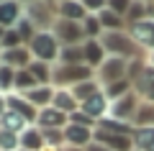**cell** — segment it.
<instances>
[{
	"label": "cell",
	"instance_id": "cell-25",
	"mask_svg": "<svg viewBox=\"0 0 154 151\" xmlns=\"http://www.w3.org/2000/svg\"><path fill=\"white\" fill-rule=\"evenodd\" d=\"M131 80H118V82H110V85H105V97L108 100H118V97L128 95L131 92Z\"/></svg>",
	"mask_w": 154,
	"mask_h": 151
},
{
	"label": "cell",
	"instance_id": "cell-39",
	"mask_svg": "<svg viewBox=\"0 0 154 151\" xmlns=\"http://www.w3.org/2000/svg\"><path fill=\"white\" fill-rule=\"evenodd\" d=\"M62 138H64V131H59V128H44V141H46V143L57 146V143H62Z\"/></svg>",
	"mask_w": 154,
	"mask_h": 151
},
{
	"label": "cell",
	"instance_id": "cell-44",
	"mask_svg": "<svg viewBox=\"0 0 154 151\" xmlns=\"http://www.w3.org/2000/svg\"><path fill=\"white\" fill-rule=\"evenodd\" d=\"M152 67H154V51H152Z\"/></svg>",
	"mask_w": 154,
	"mask_h": 151
},
{
	"label": "cell",
	"instance_id": "cell-50",
	"mask_svg": "<svg viewBox=\"0 0 154 151\" xmlns=\"http://www.w3.org/2000/svg\"><path fill=\"white\" fill-rule=\"evenodd\" d=\"M0 3H3V0H0Z\"/></svg>",
	"mask_w": 154,
	"mask_h": 151
},
{
	"label": "cell",
	"instance_id": "cell-4",
	"mask_svg": "<svg viewBox=\"0 0 154 151\" xmlns=\"http://www.w3.org/2000/svg\"><path fill=\"white\" fill-rule=\"evenodd\" d=\"M85 80H93V67H88V64H62L54 72V82H59V85L75 87Z\"/></svg>",
	"mask_w": 154,
	"mask_h": 151
},
{
	"label": "cell",
	"instance_id": "cell-52",
	"mask_svg": "<svg viewBox=\"0 0 154 151\" xmlns=\"http://www.w3.org/2000/svg\"><path fill=\"white\" fill-rule=\"evenodd\" d=\"M23 151H26V149H23Z\"/></svg>",
	"mask_w": 154,
	"mask_h": 151
},
{
	"label": "cell",
	"instance_id": "cell-37",
	"mask_svg": "<svg viewBox=\"0 0 154 151\" xmlns=\"http://www.w3.org/2000/svg\"><path fill=\"white\" fill-rule=\"evenodd\" d=\"M69 120L75 125H85V128H90V125L95 123V118H90L85 110H75V113H69Z\"/></svg>",
	"mask_w": 154,
	"mask_h": 151
},
{
	"label": "cell",
	"instance_id": "cell-43",
	"mask_svg": "<svg viewBox=\"0 0 154 151\" xmlns=\"http://www.w3.org/2000/svg\"><path fill=\"white\" fill-rule=\"evenodd\" d=\"M5 31H8V28H3V26H0V41H3V36H5Z\"/></svg>",
	"mask_w": 154,
	"mask_h": 151
},
{
	"label": "cell",
	"instance_id": "cell-33",
	"mask_svg": "<svg viewBox=\"0 0 154 151\" xmlns=\"http://www.w3.org/2000/svg\"><path fill=\"white\" fill-rule=\"evenodd\" d=\"M0 44H3V49H18V46H26V41L21 38V33H18L16 28H8Z\"/></svg>",
	"mask_w": 154,
	"mask_h": 151
},
{
	"label": "cell",
	"instance_id": "cell-51",
	"mask_svg": "<svg viewBox=\"0 0 154 151\" xmlns=\"http://www.w3.org/2000/svg\"><path fill=\"white\" fill-rule=\"evenodd\" d=\"M0 67H3V64H0Z\"/></svg>",
	"mask_w": 154,
	"mask_h": 151
},
{
	"label": "cell",
	"instance_id": "cell-40",
	"mask_svg": "<svg viewBox=\"0 0 154 151\" xmlns=\"http://www.w3.org/2000/svg\"><path fill=\"white\" fill-rule=\"evenodd\" d=\"M128 5H131V0H108V8L113 13H118V16H126Z\"/></svg>",
	"mask_w": 154,
	"mask_h": 151
},
{
	"label": "cell",
	"instance_id": "cell-2",
	"mask_svg": "<svg viewBox=\"0 0 154 151\" xmlns=\"http://www.w3.org/2000/svg\"><path fill=\"white\" fill-rule=\"evenodd\" d=\"M100 44H103L105 54H110V56H123V59H128V56L136 54V41L126 31H103Z\"/></svg>",
	"mask_w": 154,
	"mask_h": 151
},
{
	"label": "cell",
	"instance_id": "cell-13",
	"mask_svg": "<svg viewBox=\"0 0 154 151\" xmlns=\"http://www.w3.org/2000/svg\"><path fill=\"white\" fill-rule=\"evenodd\" d=\"M26 97H28V103L36 110H44V108H49L51 100H54V90H51L49 85H38V87H33L31 92H26Z\"/></svg>",
	"mask_w": 154,
	"mask_h": 151
},
{
	"label": "cell",
	"instance_id": "cell-24",
	"mask_svg": "<svg viewBox=\"0 0 154 151\" xmlns=\"http://www.w3.org/2000/svg\"><path fill=\"white\" fill-rule=\"evenodd\" d=\"M98 82L95 80H85V82H80V85H75L72 87V95L80 100V103H85L88 97H93V95H98Z\"/></svg>",
	"mask_w": 154,
	"mask_h": 151
},
{
	"label": "cell",
	"instance_id": "cell-20",
	"mask_svg": "<svg viewBox=\"0 0 154 151\" xmlns=\"http://www.w3.org/2000/svg\"><path fill=\"white\" fill-rule=\"evenodd\" d=\"M59 62H62V64H85L82 44H75V46H62V49H59Z\"/></svg>",
	"mask_w": 154,
	"mask_h": 151
},
{
	"label": "cell",
	"instance_id": "cell-9",
	"mask_svg": "<svg viewBox=\"0 0 154 151\" xmlns=\"http://www.w3.org/2000/svg\"><path fill=\"white\" fill-rule=\"evenodd\" d=\"M82 54L88 67H100L105 62V49L100 44V38H85L82 41Z\"/></svg>",
	"mask_w": 154,
	"mask_h": 151
},
{
	"label": "cell",
	"instance_id": "cell-26",
	"mask_svg": "<svg viewBox=\"0 0 154 151\" xmlns=\"http://www.w3.org/2000/svg\"><path fill=\"white\" fill-rule=\"evenodd\" d=\"M134 120H136V125H141V128H146V125H154V103H141L136 108V115H134Z\"/></svg>",
	"mask_w": 154,
	"mask_h": 151
},
{
	"label": "cell",
	"instance_id": "cell-21",
	"mask_svg": "<svg viewBox=\"0 0 154 151\" xmlns=\"http://www.w3.org/2000/svg\"><path fill=\"white\" fill-rule=\"evenodd\" d=\"M123 21H126L128 26H131V23H139V21H146V0H131V5H128Z\"/></svg>",
	"mask_w": 154,
	"mask_h": 151
},
{
	"label": "cell",
	"instance_id": "cell-28",
	"mask_svg": "<svg viewBox=\"0 0 154 151\" xmlns=\"http://www.w3.org/2000/svg\"><path fill=\"white\" fill-rule=\"evenodd\" d=\"M33 87H38V82H36V77L28 72V67H26V69H16V90L31 92Z\"/></svg>",
	"mask_w": 154,
	"mask_h": 151
},
{
	"label": "cell",
	"instance_id": "cell-10",
	"mask_svg": "<svg viewBox=\"0 0 154 151\" xmlns=\"http://www.w3.org/2000/svg\"><path fill=\"white\" fill-rule=\"evenodd\" d=\"M21 3L18 0H3L0 3V26L3 28H16L21 21Z\"/></svg>",
	"mask_w": 154,
	"mask_h": 151
},
{
	"label": "cell",
	"instance_id": "cell-12",
	"mask_svg": "<svg viewBox=\"0 0 154 151\" xmlns=\"http://www.w3.org/2000/svg\"><path fill=\"white\" fill-rule=\"evenodd\" d=\"M95 138H98L100 146H105V149H116V151H128L131 149L128 136H121V133H108V131L100 128L98 133H95Z\"/></svg>",
	"mask_w": 154,
	"mask_h": 151
},
{
	"label": "cell",
	"instance_id": "cell-27",
	"mask_svg": "<svg viewBox=\"0 0 154 151\" xmlns=\"http://www.w3.org/2000/svg\"><path fill=\"white\" fill-rule=\"evenodd\" d=\"M41 143H44V133H38L36 128H26L23 131V136H21V146L26 151H36V149H41Z\"/></svg>",
	"mask_w": 154,
	"mask_h": 151
},
{
	"label": "cell",
	"instance_id": "cell-5",
	"mask_svg": "<svg viewBox=\"0 0 154 151\" xmlns=\"http://www.w3.org/2000/svg\"><path fill=\"white\" fill-rule=\"evenodd\" d=\"M126 72H128V62L123 59V56L105 59L103 64L98 67V74H100V80H103L105 85H110V82H118V80H128Z\"/></svg>",
	"mask_w": 154,
	"mask_h": 151
},
{
	"label": "cell",
	"instance_id": "cell-34",
	"mask_svg": "<svg viewBox=\"0 0 154 151\" xmlns=\"http://www.w3.org/2000/svg\"><path fill=\"white\" fill-rule=\"evenodd\" d=\"M16 87V69L13 67H0V90H11Z\"/></svg>",
	"mask_w": 154,
	"mask_h": 151
},
{
	"label": "cell",
	"instance_id": "cell-22",
	"mask_svg": "<svg viewBox=\"0 0 154 151\" xmlns=\"http://www.w3.org/2000/svg\"><path fill=\"white\" fill-rule=\"evenodd\" d=\"M28 72L36 77L38 85H49L51 77H54V74H51V69H49V64H46V62H38V59H33L31 64H28Z\"/></svg>",
	"mask_w": 154,
	"mask_h": 151
},
{
	"label": "cell",
	"instance_id": "cell-31",
	"mask_svg": "<svg viewBox=\"0 0 154 151\" xmlns=\"http://www.w3.org/2000/svg\"><path fill=\"white\" fill-rule=\"evenodd\" d=\"M136 146H139V149L152 151V146H154V128H152V125L136 131Z\"/></svg>",
	"mask_w": 154,
	"mask_h": 151
},
{
	"label": "cell",
	"instance_id": "cell-18",
	"mask_svg": "<svg viewBox=\"0 0 154 151\" xmlns=\"http://www.w3.org/2000/svg\"><path fill=\"white\" fill-rule=\"evenodd\" d=\"M98 21H100V26H103V31H123V26H126L123 16L113 13L110 8H103V11L98 13Z\"/></svg>",
	"mask_w": 154,
	"mask_h": 151
},
{
	"label": "cell",
	"instance_id": "cell-15",
	"mask_svg": "<svg viewBox=\"0 0 154 151\" xmlns=\"http://www.w3.org/2000/svg\"><path fill=\"white\" fill-rule=\"evenodd\" d=\"M51 108L62 110V113H75V110H80V100L72 95V90H57L54 100H51Z\"/></svg>",
	"mask_w": 154,
	"mask_h": 151
},
{
	"label": "cell",
	"instance_id": "cell-32",
	"mask_svg": "<svg viewBox=\"0 0 154 151\" xmlns=\"http://www.w3.org/2000/svg\"><path fill=\"white\" fill-rule=\"evenodd\" d=\"M100 128L108 131V133H121V136H128L131 133V125L128 123H118V120H100Z\"/></svg>",
	"mask_w": 154,
	"mask_h": 151
},
{
	"label": "cell",
	"instance_id": "cell-3",
	"mask_svg": "<svg viewBox=\"0 0 154 151\" xmlns=\"http://www.w3.org/2000/svg\"><path fill=\"white\" fill-rule=\"evenodd\" d=\"M54 36L59 41H64V46H75V44H82L85 38V28L80 21H67V18H57L54 21Z\"/></svg>",
	"mask_w": 154,
	"mask_h": 151
},
{
	"label": "cell",
	"instance_id": "cell-49",
	"mask_svg": "<svg viewBox=\"0 0 154 151\" xmlns=\"http://www.w3.org/2000/svg\"><path fill=\"white\" fill-rule=\"evenodd\" d=\"M26 3H31V0H26Z\"/></svg>",
	"mask_w": 154,
	"mask_h": 151
},
{
	"label": "cell",
	"instance_id": "cell-48",
	"mask_svg": "<svg viewBox=\"0 0 154 151\" xmlns=\"http://www.w3.org/2000/svg\"><path fill=\"white\" fill-rule=\"evenodd\" d=\"M146 3H154V0H146Z\"/></svg>",
	"mask_w": 154,
	"mask_h": 151
},
{
	"label": "cell",
	"instance_id": "cell-7",
	"mask_svg": "<svg viewBox=\"0 0 154 151\" xmlns=\"http://www.w3.org/2000/svg\"><path fill=\"white\" fill-rule=\"evenodd\" d=\"M128 33H131L134 41H139L141 46H149L154 51V21L146 18V21H139L128 26Z\"/></svg>",
	"mask_w": 154,
	"mask_h": 151
},
{
	"label": "cell",
	"instance_id": "cell-16",
	"mask_svg": "<svg viewBox=\"0 0 154 151\" xmlns=\"http://www.w3.org/2000/svg\"><path fill=\"white\" fill-rule=\"evenodd\" d=\"M64 118H67V113H62V110H57V108H44V110H38V125L41 128H62L64 125Z\"/></svg>",
	"mask_w": 154,
	"mask_h": 151
},
{
	"label": "cell",
	"instance_id": "cell-42",
	"mask_svg": "<svg viewBox=\"0 0 154 151\" xmlns=\"http://www.w3.org/2000/svg\"><path fill=\"white\" fill-rule=\"evenodd\" d=\"M5 113V100H3V97H0V115Z\"/></svg>",
	"mask_w": 154,
	"mask_h": 151
},
{
	"label": "cell",
	"instance_id": "cell-11",
	"mask_svg": "<svg viewBox=\"0 0 154 151\" xmlns=\"http://www.w3.org/2000/svg\"><path fill=\"white\" fill-rule=\"evenodd\" d=\"M5 108L8 110H16L21 118H26V120H36L38 118V110L33 108L28 100H23L21 95H8L5 97Z\"/></svg>",
	"mask_w": 154,
	"mask_h": 151
},
{
	"label": "cell",
	"instance_id": "cell-47",
	"mask_svg": "<svg viewBox=\"0 0 154 151\" xmlns=\"http://www.w3.org/2000/svg\"><path fill=\"white\" fill-rule=\"evenodd\" d=\"M57 3H64V0H57Z\"/></svg>",
	"mask_w": 154,
	"mask_h": 151
},
{
	"label": "cell",
	"instance_id": "cell-35",
	"mask_svg": "<svg viewBox=\"0 0 154 151\" xmlns=\"http://www.w3.org/2000/svg\"><path fill=\"white\" fill-rule=\"evenodd\" d=\"M16 31L21 33V38H23V41H26V44H28V41H31V38H33V36H36V33H38V31H36V26H33V23L28 21V18H21V21H18Z\"/></svg>",
	"mask_w": 154,
	"mask_h": 151
},
{
	"label": "cell",
	"instance_id": "cell-46",
	"mask_svg": "<svg viewBox=\"0 0 154 151\" xmlns=\"http://www.w3.org/2000/svg\"><path fill=\"white\" fill-rule=\"evenodd\" d=\"M69 151H80V149H77V146H75V149H69Z\"/></svg>",
	"mask_w": 154,
	"mask_h": 151
},
{
	"label": "cell",
	"instance_id": "cell-19",
	"mask_svg": "<svg viewBox=\"0 0 154 151\" xmlns=\"http://www.w3.org/2000/svg\"><path fill=\"white\" fill-rule=\"evenodd\" d=\"M64 138L69 141L72 146H77V149H80L82 143H88V141H90V128H85V125H75V123H69V125L64 128Z\"/></svg>",
	"mask_w": 154,
	"mask_h": 151
},
{
	"label": "cell",
	"instance_id": "cell-45",
	"mask_svg": "<svg viewBox=\"0 0 154 151\" xmlns=\"http://www.w3.org/2000/svg\"><path fill=\"white\" fill-rule=\"evenodd\" d=\"M0 56H3V44H0Z\"/></svg>",
	"mask_w": 154,
	"mask_h": 151
},
{
	"label": "cell",
	"instance_id": "cell-6",
	"mask_svg": "<svg viewBox=\"0 0 154 151\" xmlns=\"http://www.w3.org/2000/svg\"><path fill=\"white\" fill-rule=\"evenodd\" d=\"M31 49L28 46H18V49H3V56H0V64L13 67V69H26L31 64Z\"/></svg>",
	"mask_w": 154,
	"mask_h": 151
},
{
	"label": "cell",
	"instance_id": "cell-29",
	"mask_svg": "<svg viewBox=\"0 0 154 151\" xmlns=\"http://www.w3.org/2000/svg\"><path fill=\"white\" fill-rule=\"evenodd\" d=\"M0 123H3V128H5V131H13V133H16L18 128H23L26 118H21L16 110H8V108H5V113L0 115Z\"/></svg>",
	"mask_w": 154,
	"mask_h": 151
},
{
	"label": "cell",
	"instance_id": "cell-23",
	"mask_svg": "<svg viewBox=\"0 0 154 151\" xmlns=\"http://www.w3.org/2000/svg\"><path fill=\"white\" fill-rule=\"evenodd\" d=\"M134 87H136L139 92H144V95H149V92L154 90V67H144L141 74L134 80Z\"/></svg>",
	"mask_w": 154,
	"mask_h": 151
},
{
	"label": "cell",
	"instance_id": "cell-1",
	"mask_svg": "<svg viewBox=\"0 0 154 151\" xmlns=\"http://www.w3.org/2000/svg\"><path fill=\"white\" fill-rule=\"evenodd\" d=\"M28 49H31V56L33 59H38V62H54V59H59V38L54 36V31H38L36 36L28 41Z\"/></svg>",
	"mask_w": 154,
	"mask_h": 151
},
{
	"label": "cell",
	"instance_id": "cell-41",
	"mask_svg": "<svg viewBox=\"0 0 154 151\" xmlns=\"http://www.w3.org/2000/svg\"><path fill=\"white\" fill-rule=\"evenodd\" d=\"M90 151H108V149H105V146H100V143H93V146H90Z\"/></svg>",
	"mask_w": 154,
	"mask_h": 151
},
{
	"label": "cell",
	"instance_id": "cell-14",
	"mask_svg": "<svg viewBox=\"0 0 154 151\" xmlns=\"http://www.w3.org/2000/svg\"><path fill=\"white\" fill-rule=\"evenodd\" d=\"M88 16H90V13L85 11L82 0H64V3H59V18H67V21H80V23H82Z\"/></svg>",
	"mask_w": 154,
	"mask_h": 151
},
{
	"label": "cell",
	"instance_id": "cell-38",
	"mask_svg": "<svg viewBox=\"0 0 154 151\" xmlns=\"http://www.w3.org/2000/svg\"><path fill=\"white\" fill-rule=\"evenodd\" d=\"M82 5L90 16H98L103 8H108V0H82Z\"/></svg>",
	"mask_w": 154,
	"mask_h": 151
},
{
	"label": "cell",
	"instance_id": "cell-30",
	"mask_svg": "<svg viewBox=\"0 0 154 151\" xmlns=\"http://www.w3.org/2000/svg\"><path fill=\"white\" fill-rule=\"evenodd\" d=\"M82 28H85V36L88 38H100L103 36V26H100L98 16H88L82 21Z\"/></svg>",
	"mask_w": 154,
	"mask_h": 151
},
{
	"label": "cell",
	"instance_id": "cell-8",
	"mask_svg": "<svg viewBox=\"0 0 154 151\" xmlns=\"http://www.w3.org/2000/svg\"><path fill=\"white\" fill-rule=\"evenodd\" d=\"M136 95H123V97H118V100H113V105H110V115H113L116 120H126V118H131V115H136Z\"/></svg>",
	"mask_w": 154,
	"mask_h": 151
},
{
	"label": "cell",
	"instance_id": "cell-17",
	"mask_svg": "<svg viewBox=\"0 0 154 151\" xmlns=\"http://www.w3.org/2000/svg\"><path fill=\"white\" fill-rule=\"evenodd\" d=\"M80 110H85V113L90 115V118H100V115L108 110V97L105 95H93V97H88L85 103H80Z\"/></svg>",
	"mask_w": 154,
	"mask_h": 151
},
{
	"label": "cell",
	"instance_id": "cell-36",
	"mask_svg": "<svg viewBox=\"0 0 154 151\" xmlns=\"http://www.w3.org/2000/svg\"><path fill=\"white\" fill-rule=\"evenodd\" d=\"M21 143V141H18V136L13 133V131H0V151H13L16 149V146Z\"/></svg>",
	"mask_w": 154,
	"mask_h": 151
}]
</instances>
